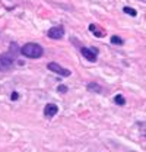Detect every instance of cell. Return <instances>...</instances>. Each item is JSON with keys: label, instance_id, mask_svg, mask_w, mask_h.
Here are the masks:
<instances>
[{"label": "cell", "instance_id": "obj_1", "mask_svg": "<svg viewBox=\"0 0 146 152\" xmlns=\"http://www.w3.org/2000/svg\"><path fill=\"white\" fill-rule=\"evenodd\" d=\"M19 54V48H18V44L16 42H12L10 44V48L9 51L3 53L0 56V72H7L12 69L13 66V61L16 60V57Z\"/></svg>", "mask_w": 146, "mask_h": 152}, {"label": "cell", "instance_id": "obj_2", "mask_svg": "<svg viewBox=\"0 0 146 152\" xmlns=\"http://www.w3.org/2000/svg\"><path fill=\"white\" fill-rule=\"evenodd\" d=\"M19 51L25 57H28V58H39V57H42V54H44L42 47H41L39 44H35V42H28V44H25Z\"/></svg>", "mask_w": 146, "mask_h": 152}, {"label": "cell", "instance_id": "obj_3", "mask_svg": "<svg viewBox=\"0 0 146 152\" xmlns=\"http://www.w3.org/2000/svg\"><path fill=\"white\" fill-rule=\"evenodd\" d=\"M47 67L51 70V72H55V73H58L60 76H70V70L69 69H64V67H61L58 63H55V61H51V63H48L47 64Z\"/></svg>", "mask_w": 146, "mask_h": 152}, {"label": "cell", "instance_id": "obj_4", "mask_svg": "<svg viewBox=\"0 0 146 152\" xmlns=\"http://www.w3.org/2000/svg\"><path fill=\"white\" fill-rule=\"evenodd\" d=\"M47 35L50 38H53V39H60V38L64 35V29L61 26H53V28L48 29Z\"/></svg>", "mask_w": 146, "mask_h": 152}, {"label": "cell", "instance_id": "obj_5", "mask_svg": "<svg viewBox=\"0 0 146 152\" xmlns=\"http://www.w3.org/2000/svg\"><path fill=\"white\" fill-rule=\"evenodd\" d=\"M96 50H91V48H86V47H82L80 48V53L82 56L85 57L88 61H96V54H95Z\"/></svg>", "mask_w": 146, "mask_h": 152}, {"label": "cell", "instance_id": "obj_6", "mask_svg": "<svg viewBox=\"0 0 146 152\" xmlns=\"http://www.w3.org/2000/svg\"><path fill=\"white\" fill-rule=\"evenodd\" d=\"M57 111H58V107L55 104H47L45 108H44V114L47 117H54L55 114H57Z\"/></svg>", "mask_w": 146, "mask_h": 152}, {"label": "cell", "instance_id": "obj_7", "mask_svg": "<svg viewBox=\"0 0 146 152\" xmlns=\"http://www.w3.org/2000/svg\"><path fill=\"white\" fill-rule=\"evenodd\" d=\"M89 31H91L93 35H96V37H99V38L105 35V32H104V31H99V28H98L96 25H93V23H92V25H89Z\"/></svg>", "mask_w": 146, "mask_h": 152}, {"label": "cell", "instance_id": "obj_8", "mask_svg": "<svg viewBox=\"0 0 146 152\" xmlns=\"http://www.w3.org/2000/svg\"><path fill=\"white\" fill-rule=\"evenodd\" d=\"M114 101H115V104H118V105H124V104H126V99H124L123 95H115Z\"/></svg>", "mask_w": 146, "mask_h": 152}, {"label": "cell", "instance_id": "obj_9", "mask_svg": "<svg viewBox=\"0 0 146 152\" xmlns=\"http://www.w3.org/2000/svg\"><path fill=\"white\" fill-rule=\"evenodd\" d=\"M88 89H89V91H95V92H101V91H102L101 86L96 85V83H88Z\"/></svg>", "mask_w": 146, "mask_h": 152}, {"label": "cell", "instance_id": "obj_10", "mask_svg": "<svg viewBox=\"0 0 146 152\" xmlns=\"http://www.w3.org/2000/svg\"><path fill=\"white\" fill-rule=\"evenodd\" d=\"M111 42L115 44V45H121V44H123V39L120 37H117V35H112V37H111Z\"/></svg>", "mask_w": 146, "mask_h": 152}, {"label": "cell", "instance_id": "obj_11", "mask_svg": "<svg viewBox=\"0 0 146 152\" xmlns=\"http://www.w3.org/2000/svg\"><path fill=\"white\" fill-rule=\"evenodd\" d=\"M123 10H124V13H128V15H131V16H136V15H137V12H136L134 9H131V7H124Z\"/></svg>", "mask_w": 146, "mask_h": 152}, {"label": "cell", "instance_id": "obj_12", "mask_svg": "<svg viewBox=\"0 0 146 152\" xmlns=\"http://www.w3.org/2000/svg\"><path fill=\"white\" fill-rule=\"evenodd\" d=\"M57 89H58L60 92H63V94H64V92H67V86H66V85H60Z\"/></svg>", "mask_w": 146, "mask_h": 152}, {"label": "cell", "instance_id": "obj_13", "mask_svg": "<svg viewBox=\"0 0 146 152\" xmlns=\"http://www.w3.org/2000/svg\"><path fill=\"white\" fill-rule=\"evenodd\" d=\"M10 98H12L13 101H16V99L19 98V94H18V92H12V95H10Z\"/></svg>", "mask_w": 146, "mask_h": 152}]
</instances>
